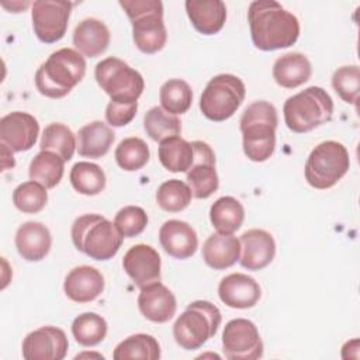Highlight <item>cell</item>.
I'll return each instance as SVG.
<instances>
[{
	"instance_id": "6da1fadb",
	"label": "cell",
	"mask_w": 360,
	"mask_h": 360,
	"mask_svg": "<svg viewBox=\"0 0 360 360\" xmlns=\"http://www.w3.org/2000/svg\"><path fill=\"white\" fill-rule=\"evenodd\" d=\"M248 21L252 41L262 51L288 48L300 37L298 18L274 0L252 1L248 10Z\"/></svg>"
},
{
	"instance_id": "7a4b0ae2",
	"label": "cell",
	"mask_w": 360,
	"mask_h": 360,
	"mask_svg": "<svg viewBox=\"0 0 360 360\" xmlns=\"http://www.w3.org/2000/svg\"><path fill=\"white\" fill-rule=\"evenodd\" d=\"M276 107L264 100L249 104L239 121L243 152L252 162H266L276 149Z\"/></svg>"
},
{
	"instance_id": "3957f363",
	"label": "cell",
	"mask_w": 360,
	"mask_h": 360,
	"mask_svg": "<svg viewBox=\"0 0 360 360\" xmlns=\"http://www.w3.org/2000/svg\"><path fill=\"white\" fill-rule=\"evenodd\" d=\"M84 56L72 48H60L38 68L35 73L37 90L49 98H62L84 77Z\"/></svg>"
},
{
	"instance_id": "277c9868",
	"label": "cell",
	"mask_w": 360,
	"mask_h": 360,
	"mask_svg": "<svg viewBox=\"0 0 360 360\" xmlns=\"http://www.w3.org/2000/svg\"><path fill=\"white\" fill-rule=\"evenodd\" d=\"M70 236L75 248L94 260L112 259L124 240L114 222L98 214L77 217L72 225Z\"/></svg>"
},
{
	"instance_id": "5b68a950",
	"label": "cell",
	"mask_w": 360,
	"mask_h": 360,
	"mask_svg": "<svg viewBox=\"0 0 360 360\" xmlns=\"http://www.w3.org/2000/svg\"><path fill=\"white\" fill-rule=\"evenodd\" d=\"M283 112L290 131L305 134L330 121L333 100L325 89L311 86L288 97L283 105Z\"/></svg>"
},
{
	"instance_id": "8992f818",
	"label": "cell",
	"mask_w": 360,
	"mask_h": 360,
	"mask_svg": "<svg viewBox=\"0 0 360 360\" xmlns=\"http://www.w3.org/2000/svg\"><path fill=\"white\" fill-rule=\"evenodd\" d=\"M120 6L127 13L132 25V38L143 53L160 51L167 41L163 22V3L159 0H121Z\"/></svg>"
},
{
	"instance_id": "52a82bcc",
	"label": "cell",
	"mask_w": 360,
	"mask_h": 360,
	"mask_svg": "<svg viewBox=\"0 0 360 360\" xmlns=\"http://www.w3.org/2000/svg\"><path fill=\"white\" fill-rule=\"evenodd\" d=\"M222 321L221 311L210 301L198 300L187 305L173 325L176 343L184 350L200 349L211 339Z\"/></svg>"
},
{
	"instance_id": "ba28073f",
	"label": "cell",
	"mask_w": 360,
	"mask_h": 360,
	"mask_svg": "<svg viewBox=\"0 0 360 360\" xmlns=\"http://www.w3.org/2000/svg\"><path fill=\"white\" fill-rule=\"evenodd\" d=\"M350 158L347 149L336 141H325L316 145L305 162V180L318 190L333 187L349 170Z\"/></svg>"
},
{
	"instance_id": "9c48e42d",
	"label": "cell",
	"mask_w": 360,
	"mask_h": 360,
	"mask_svg": "<svg viewBox=\"0 0 360 360\" xmlns=\"http://www.w3.org/2000/svg\"><path fill=\"white\" fill-rule=\"evenodd\" d=\"M243 82L231 73L214 76L200 97V110L210 121L221 122L231 118L245 100Z\"/></svg>"
},
{
	"instance_id": "30bf717a",
	"label": "cell",
	"mask_w": 360,
	"mask_h": 360,
	"mask_svg": "<svg viewBox=\"0 0 360 360\" xmlns=\"http://www.w3.org/2000/svg\"><path fill=\"white\" fill-rule=\"evenodd\" d=\"M96 80L111 101L136 103L141 97L145 82L142 75L120 58L108 56L96 65Z\"/></svg>"
},
{
	"instance_id": "8fae6325",
	"label": "cell",
	"mask_w": 360,
	"mask_h": 360,
	"mask_svg": "<svg viewBox=\"0 0 360 360\" xmlns=\"http://www.w3.org/2000/svg\"><path fill=\"white\" fill-rule=\"evenodd\" d=\"M73 3L65 0H37L31 6L32 28L37 38L53 44L63 38Z\"/></svg>"
},
{
	"instance_id": "7c38bea8",
	"label": "cell",
	"mask_w": 360,
	"mask_h": 360,
	"mask_svg": "<svg viewBox=\"0 0 360 360\" xmlns=\"http://www.w3.org/2000/svg\"><path fill=\"white\" fill-rule=\"evenodd\" d=\"M222 352L229 360L260 359L263 342L256 325L245 318L231 319L222 330Z\"/></svg>"
},
{
	"instance_id": "4fadbf2b",
	"label": "cell",
	"mask_w": 360,
	"mask_h": 360,
	"mask_svg": "<svg viewBox=\"0 0 360 360\" xmlns=\"http://www.w3.org/2000/svg\"><path fill=\"white\" fill-rule=\"evenodd\" d=\"M194 149V162L187 170V184L193 197L204 200L212 195L219 186L215 169V153L212 148L202 141L191 142Z\"/></svg>"
},
{
	"instance_id": "5bb4252c",
	"label": "cell",
	"mask_w": 360,
	"mask_h": 360,
	"mask_svg": "<svg viewBox=\"0 0 360 360\" xmlns=\"http://www.w3.org/2000/svg\"><path fill=\"white\" fill-rule=\"evenodd\" d=\"M66 333L56 326H42L30 332L22 340L25 360H62L68 353Z\"/></svg>"
},
{
	"instance_id": "9a60e30c",
	"label": "cell",
	"mask_w": 360,
	"mask_h": 360,
	"mask_svg": "<svg viewBox=\"0 0 360 360\" xmlns=\"http://www.w3.org/2000/svg\"><path fill=\"white\" fill-rule=\"evenodd\" d=\"M39 124L28 112L13 111L0 120V139L13 152L30 150L38 138Z\"/></svg>"
},
{
	"instance_id": "2e32d148",
	"label": "cell",
	"mask_w": 360,
	"mask_h": 360,
	"mask_svg": "<svg viewBox=\"0 0 360 360\" xmlns=\"http://www.w3.org/2000/svg\"><path fill=\"white\" fill-rule=\"evenodd\" d=\"M122 267L139 288L160 281V256L149 245L138 243L127 250L122 259Z\"/></svg>"
},
{
	"instance_id": "e0dca14e",
	"label": "cell",
	"mask_w": 360,
	"mask_h": 360,
	"mask_svg": "<svg viewBox=\"0 0 360 360\" xmlns=\"http://www.w3.org/2000/svg\"><path fill=\"white\" fill-rule=\"evenodd\" d=\"M218 295L231 308L248 309L259 302L262 288L253 277L243 273H232L219 281Z\"/></svg>"
},
{
	"instance_id": "ac0fdd59",
	"label": "cell",
	"mask_w": 360,
	"mask_h": 360,
	"mask_svg": "<svg viewBox=\"0 0 360 360\" xmlns=\"http://www.w3.org/2000/svg\"><path fill=\"white\" fill-rule=\"evenodd\" d=\"M138 308L146 319L156 323H165L174 316L177 301L174 294L165 284L155 281L141 288Z\"/></svg>"
},
{
	"instance_id": "d6986e66",
	"label": "cell",
	"mask_w": 360,
	"mask_h": 360,
	"mask_svg": "<svg viewBox=\"0 0 360 360\" xmlns=\"http://www.w3.org/2000/svg\"><path fill=\"white\" fill-rule=\"evenodd\" d=\"M276 255V242L271 233L264 229H249L240 236L242 267L248 270H262L271 263Z\"/></svg>"
},
{
	"instance_id": "ffe728a7",
	"label": "cell",
	"mask_w": 360,
	"mask_h": 360,
	"mask_svg": "<svg viewBox=\"0 0 360 360\" xmlns=\"http://www.w3.org/2000/svg\"><path fill=\"white\" fill-rule=\"evenodd\" d=\"M159 242L165 252L174 259H188L198 248L194 228L180 219H169L159 229Z\"/></svg>"
},
{
	"instance_id": "44dd1931",
	"label": "cell",
	"mask_w": 360,
	"mask_h": 360,
	"mask_svg": "<svg viewBox=\"0 0 360 360\" xmlns=\"http://www.w3.org/2000/svg\"><path fill=\"white\" fill-rule=\"evenodd\" d=\"M63 290L66 297L75 302H91L104 291V277L96 267L77 266L68 273Z\"/></svg>"
},
{
	"instance_id": "7402d4cb",
	"label": "cell",
	"mask_w": 360,
	"mask_h": 360,
	"mask_svg": "<svg viewBox=\"0 0 360 360\" xmlns=\"http://www.w3.org/2000/svg\"><path fill=\"white\" fill-rule=\"evenodd\" d=\"M15 248L28 262L42 260L51 250L52 236L49 229L37 221H27L15 232Z\"/></svg>"
},
{
	"instance_id": "603a6c76",
	"label": "cell",
	"mask_w": 360,
	"mask_h": 360,
	"mask_svg": "<svg viewBox=\"0 0 360 360\" xmlns=\"http://www.w3.org/2000/svg\"><path fill=\"white\" fill-rule=\"evenodd\" d=\"M186 11L193 27L204 34L219 32L226 20V6L221 0H187Z\"/></svg>"
},
{
	"instance_id": "cb8c5ba5",
	"label": "cell",
	"mask_w": 360,
	"mask_h": 360,
	"mask_svg": "<svg viewBox=\"0 0 360 360\" xmlns=\"http://www.w3.org/2000/svg\"><path fill=\"white\" fill-rule=\"evenodd\" d=\"M240 257V240L232 233H212L202 245V259L214 270H225Z\"/></svg>"
},
{
	"instance_id": "d4e9b609",
	"label": "cell",
	"mask_w": 360,
	"mask_h": 360,
	"mask_svg": "<svg viewBox=\"0 0 360 360\" xmlns=\"http://www.w3.org/2000/svg\"><path fill=\"white\" fill-rule=\"evenodd\" d=\"M73 45L77 52L87 58L100 56L110 45V31L103 21L84 18L75 27Z\"/></svg>"
},
{
	"instance_id": "484cf974",
	"label": "cell",
	"mask_w": 360,
	"mask_h": 360,
	"mask_svg": "<svg viewBox=\"0 0 360 360\" xmlns=\"http://www.w3.org/2000/svg\"><path fill=\"white\" fill-rule=\"evenodd\" d=\"M312 65L309 59L300 52H288L278 56L273 65V77L276 83L285 89H295L309 80Z\"/></svg>"
},
{
	"instance_id": "4316f807",
	"label": "cell",
	"mask_w": 360,
	"mask_h": 360,
	"mask_svg": "<svg viewBox=\"0 0 360 360\" xmlns=\"http://www.w3.org/2000/svg\"><path fill=\"white\" fill-rule=\"evenodd\" d=\"M77 152L83 158L100 159L110 150L115 134L103 121H93L77 132Z\"/></svg>"
},
{
	"instance_id": "83f0119b",
	"label": "cell",
	"mask_w": 360,
	"mask_h": 360,
	"mask_svg": "<svg viewBox=\"0 0 360 360\" xmlns=\"http://www.w3.org/2000/svg\"><path fill=\"white\" fill-rule=\"evenodd\" d=\"M158 156L166 170L172 173H187L194 162V149L191 142L180 136H172L160 142Z\"/></svg>"
},
{
	"instance_id": "f1b7e54d",
	"label": "cell",
	"mask_w": 360,
	"mask_h": 360,
	"mask_svg": "<svg viewBox=\"0 0 360 360\" xmlns=\"http://www.w3.org/2000/svg\"><path fill=\"white\" fill-rule=\"evenodd\" d=\"M245 219L243 205L231 195L219 197L210 208V221L219 233H233Z\"/></svg>"
},
{
	"instance_id": "f546056e",
	"label": "cell",
	"mask_w": 360,
	"mask_h": 360,
	"mask_svg": "<svg viewBox=\"0 0 360 360\" xmlns=\"http://www.w3.org/2000/svg\"><path fill=\"white\" fill-rule=\"evenodd\" d=\"M65 172V160L49 150L37 153L28 169L30 179L42 184L45 188H53L59 184Z\"/></svg>"
},
{
	"instance_id": "4dcf8cb0",
	"label": "cell",
	"mask_w": 360,
	"mask_h": 360,
	"mask_svg": "<svg viewBox=\"0 0 360 360\" xmlns=\"http://www.w3.org/2000/svg\"><path fill=\"white\" fill-rule=\"evenodd\" d=\"M114 360H129V359H143V360H158L160 359V345L152 336L146 333H136L128 336L120 342L112 353Z\"/></svg>"
},
{
	"instance_id": "1f68e13d",
	"label": "cell",
	"mask_w": 360,
	"mask_h": 360,
	"mask_svg": "<svg viewBox=\"0 0 360 360\" xmlns=\"http://www.w3.org/2000/svg\"><path fill=\"white\" fill-rule=\"evenodd\" d=\"M41 150H49L59 155L65 162L70 160L77 149L76 136L69 127L62 122H52L45 127L41 142Z\"/></svg>"
},
{
	"instance_id": "d6a6232c",
	"label": "cell",
	"mask_w": 360,
	"mask_h": 360,
	"mask_svg": "<svg viewBox=\"0 0 360 360\" xmlns=\"http://www.w3.org/2000/svg\"><path fill=\"white\" fill-rule=\"evenodd\" d=\"M73 188L83 195H97L105 187V174L103 169L90 162H77L69 174Z\"/></svg>"
},
{
	"instance_id": "836d02e7",
	"label": "cell",
	"mask_w": 360,
	"mask_h": 360,
	"mask_svg": "<svg viewBox=\"0 0 360 360\" xmlns=\"http://www.w3.org/2000/svg\"><path fill=\"white\" fill-rule=\"evenodd\" d=\"M143 128L150 139L160 143L167 138L179 136L181 132V122L177 115L156 105L146 111L143 117Z\"/></svg>"
},
{
	"instance_id": "e575fe53",
	"label": "cell",
	"mask_w": 360,
	"mask_h": 360,
	"mask_svg": "<svg viewBox=\"0 0 360 360\" xmlns=\"http://www.w3.org/2000/svg\"><path fill=\"white\" fill-rule=\"evenodd\" d=\"M105 319L96 312H84L72 322V333L75 340L86 347H91L104 340L107 335Z\"/></svg>"
},
{
	"instance_id": "d590c367",
	"label": "cell",
	"mask_w": 360,
	"mask_h": 360,
	"mask_svg": "<svg viewBox=\"0 0 360 360\" xmlns=\"http://www.w3.org/2000/svg\"><path fill=\"white\" fill-rule=\"evenodd\" d=\"M162 108L173 115L184 114L193 103V91L183 79H170L165 82L159 91Z\"/></svg>"
},
{
	"instance_id": "8d00e7d4",
	"label": "cell",
	"mask_w": 360,
	"mask_h": 360,
	"mask_svg": "<svg viewBox=\"0 0 360 360\" xmlns=\"http://www.w3.org/2000/svg\"><path fill=\"white\" fill-rule=\"evenodd\" d=\"M117 165L125 172H136L149 162V148L146 142L136 136L122 139L114 152Z\"/></svg>"
},
{
	"instance_id": "74e56055",
	"label": "cell",
	"mask_w": 360,
	"mask_h": 360,
	"mask_svg": "<svg viewBox=\"0 0 360 360\" xmlns=\"http://www.w3.org/2000/svg\"><path fill=\"white\" fill-rule=\"evenodd\" d=\"M193 193L187 183L172 179L162 183L156 191L158 205L167 212H180L191 202Z\"/></svg>"
},
{
	"instance_id": "f35d334b",
	"label": "cell",
	"mask_w": 360,
	"mask_h": 360,
	"mask_svg": "<svg viewBox=\"0 0 360 360\" xmlns=\"http://www.w3.org/2000/svg\"><path fill=\"white\" fill-rule=\"evenodd\" d=\"M13 202L24 214H37L48 202L46 188L34 180L21 183L13 191Z\"/></svg>"
},
{
	"instance_id": "ab89813d",
	"label": "cell",
	"mask_w": 360,
	"mask_h": 360,
	"mask_svg": "<svg viewBox=\"0 0 360 360\" xmlns=\"http://www.w3.org/2000/svg\"><path fill=\"white\" fill-rule=\"evenodd\" d=\"M332 86L339 97L349 103L357 104L360 90V69L357 65L342 66L332 76Z\"/></svg>"
},
{
	"instance_id": "60d3db41",
	"label": "cell",
	"mask_w": 360,
	"mask_h": 360,
	"mask_svg": "<svg viewBox=\"0 0 360 360\" xmlns=\"http://www.w3.org/2000/svg\"><path fill=\"white\" fill-rule=\"evenodd\" d=\"M114 225L124 238H134L145 231L148 215L145 210L138 205H127L115 214Z\"/></svg>"
},
{
	"instance_id": "b9f144b4",
	"label": "cell",
	"mask_w": 360,
	"mask_h": 360,
	"mask_svg": "<svg viewBox=\"0 0 360 360\" xmlns=\"http://www.w3.org/2000/svg\"><path fill=\"white\" fill-rule=\"evenodd\" d=\"M138 111L136 103H118L110 101L105 108V120L111 127H124L129 124Z\"/></svg>"
},
{
	"instance_id": "7bdbcfd3",
	"label": "cell",
	"mask_w": 360,
	"mask_h": 360,
	"mask_svg": "<svg viewBox=\"0 0 360 360\" xmlns=\"http://www.w3.org/2000/svg\"><path fill=\"white\" fill-rule=\"evenodd\" d=\"M14 165H15V162L13 158V150L7 145L1 143V167H3L1 170L11 169V167H14Z\"/></svg>"
}]
</instances>
